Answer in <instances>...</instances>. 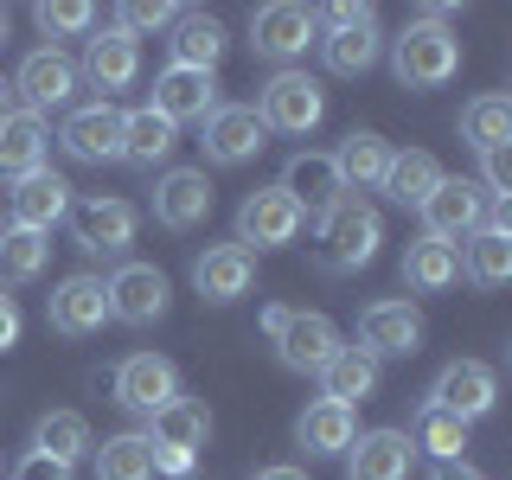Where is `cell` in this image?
<instances>
[{
  "mask_svg": "<svg viewBox=\"0 0 512 480\" xmlns=\"http://www.w3.org/2000/svg\"><path fill=\"white\" fill-rule=\"evenodd\" d=\"M391 71L404 90H442L461 71V39L442 26V13H423L391 39Z\"/></svg>",
  "mask_w": 512,
  "mask_h": 480,
  "instance_id": "obj_1",
  "label": "cell"
},
{
  "mask_svg": "<svg viewBox=\"0 0 512 480\" xmlns=\"http://www.w3.org/2000/svg\"><path fill=\"white\" fill-rule=\"evenodd\" d=\"M320 26V58H327V71L333 77H365L378 64L384 52V39H378V13L372 7H359V0H340V7H327V13H314Z\"/></svg>",
  "mask_w": 512,
  "mask_h": 480,
  "instance_id": "obj_2",
  "label": "cell"
},
{
  "mask_svg": "<svg viewBox=\"0 0 512 480\" xmlns=\"http://www.w3.org/2000/svg\"><path fill=\"white\" fill-rule=\"evenodd\" d=\"M263 333L276 340V359L288 372H320L340 352V327L308 308H263Z\"/></svg>",
  "mask_w": 512,
  "mask_h": 480,
  "instance_id": "obj_3",
  "label": "cell"
},
{
  "mask_svg": "<svg viewBox=\"0 0 512 480\" xmlns=\"http://www.w3.org/2000/svg\"><path fill=\"white\" fill-rule=\"evenodd\" d=\"M378 244H384V218L365 199H340L320 218V256H327V269H340V276L365 269L378 256Z\"/></svg>",
  "mask_w": 512,
  "mask_h": 480,
  "instance_id": "obj_4",
  "label": "cell"
},
{
  "mask_svg": "<svg viewBox=\"0 0 512 480\" xmlns=\"http://www.w3.org/2000/svg\"><path fill=\"white\" fill-rule=\"evenodd\" d=\"M314 39H320V20H314V7H301V0H269V7L250 13V52L282 64V71L295 58H308Z\"/></svg>",
  "mask_w": 512,
  "mask_h": 480,
  "instance_id": "obj_5",
  "label": "cell"
},
{
  "mask_svg": "<svg viewBox=\"0 0 512 480\" xmlns=\"http://www.w3.org/2000/svg\"><path fill=\"white\" fill-rule=\"evenodd\" d=\"M250 109H256V122L276 128V135H308V128H320V116H327V96H320V84L308 71H276Z\"/></svg>",
  "mask_w": 512,
  "mask_h": 480,
  "instance_id": "obj_6",
  "label": "cell"
},
{
  "mask_svg": "<svg viewBox=\"0 0 512 480\" xmlns=\"http://www.w3.org/2000/svg\"><path fill=\"white\" fill-rule=\"evenodd\" d=\"M116 404L122 410H135V416H160L173 404V397H186L180 391V365L167 359V352H128V359L116 365Z\"/></svg>",
  "mask_w": 512,
  "mask_h": 480,
  "instance_id": "obj_7",
  "label": "cell"
},
{
  "mask_svg": "<svg viewBox=\"0 0 512 480\" xmlns=\"http://www.w3.org/2000/svg\"><path fill=\"white\" fill-rule=\"evenodd\" d=\"M493 404H500V378H493V365H480V359L442 365L436 384H429V410L455 416V423H480V416H493Z\"/></svg>",
  "mask_w": 512,
  "mask_h": 480,
  "instance_id": "obj_8",
  "label": "cell"
},
{
  "mask_svg": "<svg viewBox=\"0 0 512 480\" xmlns=\"http://www.w3.org/2000/svg\"><path fill=\"white\" fill-rule=\"evenodd\" d=\"M416 212H423V237H436V244H468L480 224H487V199H480L474 180H448L442 173V186L429 192Z\"/></svg>",
  "mask_w": 512,
  "mask_h": 480,
  "instance_id": "obj_9",
  "label": "cell"
},
{
  "mask_svg": "<svg viewBox=\"0 0 512 480\" xmlns=\"http://www.w3.org/2000/svg\"><path fill=\"white\" fill-rule=\"evenodd\" d=\"M301 205L288 199L282 186H256L244 205H237V244H256V250H282V244H295L301 237Z\"/></svg>",
  "mask_w": 512,
  "mask_h": 480,
  "instance_id": "obj_10",
  "label": "cell"
},
{
  "mask_svg": "<svg viewBox=\"0 0 512 480\" xmlns=\"http://www.w3.org/2000/svg\"><path fill=\"white\" fill-rule=\"evenodd\" d=\"M103 288H109V320H128V327H154L173 301L167 269H154V263H122Z\"/></svg>",
  "mask_w": 512,
  "mask_h": 480,
  "instance_id": "obj_11",
  "label": "cell"
},
{
  "mask_svg": "<svg viewBox=\"0 0 512 480\" xmlns=\"http://www.w3.org/2000/svg\"><path fill=\"white\" fill-rule=\"evenodd\" d=\"M122 116L128 109L116 103H84V109H71L58 128V141H64V154L71 160H90V167H109V160H122Z\"/></svg>",
  "mask_w": 512,
  "mask_h": 480,
  "instance_id": "obj_12",
  "label": "cell"
},
{
  "mask_svg": "<svg viewBox=\"0 0 512 480\" xmlns=\"http://www.w3.org/2000/svg\"><path fill=\"white\" fill-rule=\"evenodd\" d=\"M135 205L128 199H109V192H96V199L71 205V231H77V250L84 256H122L135 244Z\"/></svg>",
  "mask_w": 512,
  "mask_h": 480,
  "instance_id": "obj_13",
  "label": "cell"
},
{
  "mask_svg": "<svg viewBox=\"0 0 512 480\" xmlns=\"http://www.w3.org/2000/svg\"><path fill=\"white\" fill-rule=\"evenodd\" d=\"M45 320H52V333H64V340H90V333H103V320H109L103 276H64L52 288V301H45Z\"/></svg>",
  "mask_w": 512,
  "mask_h": 480,
  "instance_id": "obj_14",
  "label": "cell"
},
{
  "mask_svg": "<svg viewBox=\"0 0 512 480\" xmlns=\"http://www.w3.org/2000/svg\"><path fill=\"white\" fill-rule=\"evenodd\" d=\"M77 77H90L96 90H103V103L116 90H128L141 77V39L135 32H122V26H103V32H90V45H84V64H77Z\"/></svg>",
  "mask_w": 512,
  "mask_h": 480,
  "instance_id": "obj_15",
  "label": "cell"
},
{
  "mask_svg": "<svg viewBox=\"0 0 512 480\" xmlns=\"http://www.w3.org/2000/svg\"><path fill=\"white\" fill-rule=\"evenodd\" d=\"M199 128H205V160L212 167H244V160L263 154V135H269L250 103H218Z\"/></svg>",
  "mask_w": 512,
  "mask_h": 480,
  "instance_id": "obj_16",
  "label": "cell"
},
{
  "mask_svg": "<svg viewBox=\"0 0 512 480\" xmlns=\"http://www.w3.org/2000/svg\"><path fill=\"white\" fill-rule=\"evenodd\" d=\"M423 346V314L410 308V301H372V308L359 314V352H372V359H410V352Z\"/></svg>",
  "mask_w": 512,
  "mask_h": 480,
  "instance_id": "obj_17",
  "label": "cell"
},
{
  "mask_svg": "<svg viewBox=\"0 0 512 480\" xmlns=\"http://www.w3.org/2000/svg\"><path fill=\"white\" fill-rule=\"evenodd\" d=\"M13 96H26L32 116H45V109H64L77 96V64L58 52V45H39V52L20 58V77H13Z\"/></svg>",
  "mask_w": 512,
  "mask_h": 480,
  "instance_id": "obj_18",
  "label": "cell"
},
{
  "mask_svg": "<svg viewBox=\"0 0 512 480\" xmlns=\"http://www.w3.org/2000/svg\"><path fill=\"white\" fill-rule=\"evenodd\" d=\"M192 288H199L212 308L244 301L250 288H256V250H244V244H212V250H199V263H192Z\"/></svg>",
  "mask_w": 512,
  "mask_h": 480,
  "instance_id": "obj_19",
  "label": "cell"
},
{
  "mask_svg": "<svg viewBox=\"0 0 512 480\" xmlns=\"http://www.w3.org/2000/svg\"><path fill=\"white\" fill-rule=\"evenodd\" d=\"M154 218L167 231H192L212 218V173L205 167H167L154 180Z\"/></svg>",
  "mask_w": 512,
  "mask_h": 480,
  "instance_id": "obj_20",
  "label": "cell"
},
{
  "mask_svg": "<svg viewBox=\"0 0 512 480\" xmlns=\"http://www.w3.org/2000/svg\"><path fill=\"white\" fill-rule=\"evenodd\" d=\"M461 276L474 288H506V276H512V212L506 205H493L487 224L461 244Z\"/></svg>",
  "mask_w": 512,
  "mask_h": 480,
  "instance_id": "obj_21",
  "label": "cell"
},
{
  "mask_svg": "<svg viewBox=\"0 0 512 480\" xmlns=\"http://www.w3.org/2000/svg\"><path fill=\"white\" fill-rule=\"evenodd\" d=\"M416 468V442L404 429H365L346 448V480H410Z\"/></svg>",
  "mask_w": 512,
  "mask_h": 480,
  "instance_id": "obj_22",
  "label": "cell"
},
{
  "mask_svg": "<svg viewBox=\"0 0 512 480\" xmlns=\"http://www.w3.org/2000/svg\"><path fill=\"white\" fill-rule=\"evenodd\" d=\"M45 154H52V128H45V116L13 109V116L0 122V180L20 186V180H32V173H45Z\"/></svg>",
  "mask_w": 512,
  "mask_h": 480,
  "instance_id": "obj_23",
  "label": "cell"
},
{
  "mask_svg": "<svg viewBox=\"0 0 512 480\" xmlns=\"http://www.w3.org/2000/svg\"><path fill=\"white\" fill-rule=\"evenodd\" d=\"M276 186L301 205V218H327L333 205L346 199L340 173H333V154H295V160L282 167V180H276Z\"/></svg>",
  "mask_w": 512,
  "mask_h": 480,
  "instance_id": "obj_24",
  "label": "cell"
},
{
  "mask_svg": "<svg viewBox=\"0 0 512 480\" xmlns=\"http://www.w3.org/2000/svg\"><path fill=\"white\" fill-rule=\"evenodd\" d=\"M148 109L167 116L173 128H180V122H205L218 109V84L205 71H173V64H167V71L154 77V103Z\"/></svg>",
  "mask_w": 512,
  "mask_h": 480,
  "instance_id": "obj_25",
  "label": "cell"
},
{
  "mask_svg": "<svg viewBox=\"0 0 512 480\" xmlns=\"http://www.w3.org/2000/svg\"><path fill=\"white\" fill-rule=\"evenodd\" d=\"M391 141L372 135V128H352V135L333 148V173H340V186L346 192H378L384 186V173H391Z\"/></svg>",
  "mask_w": 512,
  "mask_h": 480,
  "instance_id": "obj_26",
  "label": "cell"
},
{
  "mask_svg": "<svg viewBox=\"0 0 512 480\" xmlns=\"http://www.w3.org/2000/svg\"><path fill=\"white\" fill-rule=\"evenodd\" d=\"M64 212H71V186H64L52 167L13 186V231H39V237H52V224H58Z\"/></svg>",
  "mask_w": 512,
  "mask_h": 480,
  "instance_id": "obj_27",
  "label": "cell"
},
{
  "mask_svg": "<svg viewBox=\"0 0 512 480\" xmlns=\"http://www.w3.org/2000/svg\"><path fill=\"white\" fill-rule=\"evenodd\" d=\"M173 148H180V128H173L167 116H154V109H128L122 116V160L128 167H167Z\"/></svg>",
  "mask_w": 512,
  "mask_h": 480,
  "instance_id": "obj_28",
  "label": "cell"
},
{
  "mask_svg": "<svg viewBox=\"0 0 512 480\" xmlns=\"http://www.w3.org/2000/svg\"><path fill=\"white\" fill-rule=\"evenodd\" d=\"M167 52H173V71H205L212 77L218 58H224V26L212 20V13H180Z\"/></svg>",
  "mask_w": 512,
  "mask_h": 480,
  "instance_id": "obj_29",
  "label": "cell"
},
{
  "mask_svg": "<svg viewBox=\"0 0 512 480\" xmlns=\"http://www.w3.org/2000/svg\"><path fill=\"white\" fill-rule=\"evenodd\" d=\"M378 391V359L372 352H359V346H340L327 365H320V397L327 404H365V397Z\"/></svg>",
  "mask_w": 512,
  "mask_h": 480,
  "instance_id": "obj_30",
  "label": "cell"
},
{
  "mask_svg": "<svg viewBox=\"0 0 512 480\" xmlns=\"http://www.w3.org/2000/svg\"><path fill=\"white\" fill-rule=\"evenodd\" d=\"M352 436H359V416H352L346 404H327V397L295 416V442L308 448V455H346Z\"/></svg>",
  "mask_w": 512,
  "mask_h": 480,
  "instance_id": "obj_31",
  "label": "cell"
},
{
  "mask_svg": "<svg viewBox=\"0 0 512 480\" xmlns=\"http://www.w3.org/2000/svg\"><path fill=\"white\" fill-rule=\"evenodd\" d=\"M148 442H160V448H180V455H199L205 448V436H212V410L199 404V397H173L160 416H148Z\"/></svg>",
  "mask_w": 512,
  "mask_h": 480,
  "instance_id": "obj_32",
  "label": "cell"
},
{
  "mask_svg": "<svg viewBox=\"0 0 512 480\" xmlns=\"http://www.w3.org/2000/svg\"><path fill=\"white\" fill-rule=\"evenodd\" d=\"M32 448H39V455H52L58 468H77V461L96 448V436H90V423L77 410H45L39 423H32Z\"/></svg>",
  "mask_w": 512,
  "mask_h": 480,
  "instance_id": "obj_33",
  "label": "cell"
},
{
  "mask_svg": "<svg viewBox=\"0 0 512 480\" xmlns=\"http://www.w3.org/2000/svg\"><path fill=\"white\" fill-rule=\"evenodd\" d=\"M404 282L416 295H442V288L461 282V250L455 244H436V237H416L404 250Z\"/></svg>",
  "mask_w": 512,
  "mask_h": 480,
  "instance_id": "obj_34",
  "label": "cell"
},
{
  "mask_svg": "<svg viewBox=\"0 0 512 480\" xmlns=\"http://www.w3.org/2000/svg\"><path fill=\"white\" fill-rule=\"evenodd\" d=\"M461 141H468L474 154L506 148V141H512V96H500V90L474 96V103L461 109Z\"/></svg>",
  "mask_w": 512,
  "mask_h": 480,
  "instance_id": "obj_35",
  "label": "cell"
},
{
  "mask_svg": "<svg viewBox=\"0 0 512 480\" xmlns=\"http://www.w3.org/2000/svg\"><path fill=\"white\" fill-rule=\"evenodd\" d=\"M436 186H442V160L423 148H404V154H391V173H384L378 192H391V205H423Z\"/></svg>",
  "mask_w": 512,
  "mask_h": 480,
  "instance_id": "obj_36",
  "label": "cell"
},
{
  "mask_svg": "<svg viewBox=\"0 0 512 480\" xmlns=\"http://www.w3.org/2000/svg\"><path fill=\"white\" fill-rule=\"evenodd\" d=\"M90 461H96V480H154V448L148 436H109L103 448H90Z\"/></svg>",
  "mask_w": 512,
  "mask_h": 480,
  "instance_id": "obj_37",
  "label": "cell"
},
{
  "mask_svg": "<svg viewBox=\"0 0 512 480\" xmlns=\"http://www.w3.org/2000/svg\"><path fill=\"white\" fill-rule=\"evenodd\" d=\"M52 263V237L39 231H0V288H20L32 276H45Z\"/></svg>",
  "mask_w": 512,
  "mask_h": 480,
  "instance_id": "obj_38",
  "label": "cell"
},
{
  "mask_svg": "<svg viewBox=\"0 0 512 480\" xmlns=\"http://www.w3.org/2000/svg\"><path fill=\"white\" fill-rule=\"evenodd\" d=\"M410 442H416V455L461 461V448H468V423H455V416H442V410L423 404V416H416V429H410Z\"/></svg>",
  "mask_w": 512,
  "mask_h": 480,
  "instance_id": "obj_39",
  "label": "cell"
},
{
  "mask_svg": "<svg viewBox=\"0 0 512 480\" xmlns=\"http://www.w3.org/2000/svg\"><path fill=\"white\" fill-rule=\"evenodd\" d=\"M32 20H39V32H90L96 7H84V0H58V7H52V0H45Z\"/></svg>",
  "mask_w": 512,
  "mask_h": 480,
  "instance_id": "obj_40",
  "label": "cell"
},
{
  "mask_svg": "<svg viewBox=\"0 0 512 480\" xmlns=\"http://www.w3.org/2000/svg\"><path fill=\"white\" fill-rule=\"evenodd\" d=\"M180 20V7H167V0H128L122 7V32H160V26H173Z\"/></svg>",
  "mask_w": 512,
  "mask_h": 480,
  "instance_id": "obj_41",
  "label": "cell"
},
{
  "mask_svg": "<svg viewBox=\"0 0 512 480\" xmlns=\"http://www.w3.org/2000/svg\"><path fill=\"white\" fill-rule=\"evenodd\" d=\"M480 199H493V205L512 199V154H506V148L480 154Z\"/></svg>",
  "mask_w": 512,
  "mask_h": 480,
  "instance_id": "obj_42",
  "label": "cell"
},
{
  "mask_svg": "<svg viewBox=\"0 0 512 480\" xmlns=\"http://www.w3.org/2000/svg\"><path fill=\"white\" fill-rule=\"evenodd\" d=\"M13 480H71V468H58L52 455H39V448H26V455H20V474H13Z\"/></svg>",
  "mask_w": 512,
  "mask_h": 480,
  "instance_id": "obj_43",
  "label": "cell"
},
{
  "mask_svg": "<svg viewBox=\"0 0 512 480\" xmlns=\"http://www.w3.org/2000/svg\"><path fill=\"white\" fill-rule=\"evenodd\" d=\"M20 327H26V320H20V301H13L7 288H0V352L20 346Z\"/></svg>",
  "mask_w": 512,
  "mask_h": 480,
  "instance_id": "obj_44",
  "label": "cell"
},
{
  "mask_svg": "<svg viewBox=\"0 0 512 480\" xmlns=\"http://www.w3.org/2000/svg\"><path fill=\"white\" fill-rule=\"evenodd\" d=\"M154 448V474H192V455H180V448H160V442H148Z\"/></svg>",
  "mask_w": 512,
  "mask_h": 480,
  "instance_id": "obj_45",
  "label": "cell"
},
{
  "mask_svg": "<svg viewBox=\"0 0 512 480\" xmlns=\"http://www.w3.org/2000/svg\"><path fill=\"white\" fill-rule=\"evenodd\" d=\"M429 480H487V474H480L474 461H436V474H429Z\"/></svg>",
  "mask_w": 512,
  "mask_h": 480,
  "instance_id": "obj_46",
  "label": "cell"
},
{
  "mask_svg": "<svg viewBox=\"0 0 512 480\" xmlns=\"http://www.w3.org/2000/svg\"><path fill=\"white\" fill-rule=\"evenodd\" d=\"M256 480H308V474H301L295 461H282V468H263V474H256Z\"/></svg>",
  "mask_w": 512,
  "mask_h": 480,
  "instance_id": "obj_47",
  "label": "cell"
},
{
  "mask_svg": "<svg viewBox=\"0 0 512 480\" xmlns=\"http://www.w3.org/2000/svg\"><path fill=\"white\" fill-rule=\"evenodd\" d=\"M7 116H13V84L0 77V122H7Z\"/></svg>",
  "mask_w": 512,
  "mask_h": 480,
  "instance_id": "obj_48",
  "label": "cell"
},
{
  "mask_svg": "<svg viewBox=\"0 0 512 480\" xmlns=\"http://www.w3.org/2000/svg\"><path fill=\"white\" fill-rule=\"evenodd\" d=\"M0 39H7V7H0Z\"/></svg>",
  "mask_w": 512,
  "mask_h": 480,
  "instance_id": "obj_49",
  "label": "cell"
}]
</instances>
